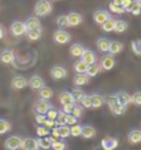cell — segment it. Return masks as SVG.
Wrapping results in <instances>:
<instances>
[{
  "label": "cell",
  "mask_w": 141,
  "mask_h": 150,
  "mask_svg": "<svg viewBox=\"0 0 141 150\" xmlns=\"http://www.w3.org/2000/svg\"><path fill=\"white\" fill-rule=\"evenodd\" d=\"M108 18H110V14L107 13L105 10H97V11L93 13V21H95L96 23H99V25L105 22Z\"/></svg>",
  "instance_id": "15"
},
{
  "label": "cell",
  "mask_w": 141,
  "mask_h": 150,
  "mask_svg": "<svg viewBox=\"0 0 141 150\" xmlns=\"http://www.w3.org/2000/svg\"><path fill=\"white\" fill-rule=\"evenodd\" d=\"M91 102L92 108H101L104 105V98L100 94H93V95H91Z\"/></svg>",
  "instance_id": "30"
},
{
  "label": "cell",
  "mask_w": 141,
  "mask_h": 150,
  "mask_svg": "<svg viewBox=\"0 0 141 150\" xmlns=\"http://www.w3.org/2000/svg\"><path fill=\"white\" fill-rule=\"evenodd\" d=\"M84 50H85L84 46L80 44V43H74V44L70 46V54H71V57H74V58H81Z\"/></svg>",
  "instance_id": "19"
},
{
  "label": "cell",
  "mask_w": 141,
  "mask_h": 150,
  "mask_svg": "<svg viewBox=\"0 0 141 150\" xmlns=\"http://www.w3.org/2000/svg\"><path fill=\"white\" fill-rule=\"evenodd\" d=\"M81 102V105L84 106V108H87V109H89V108H92V102H91V95H84L82 96V99L80 100Z\"/></svg>",
  "instance_id": "46"
},
{
  "label": "cell",
  "mask_w": 141,
  "mask_h": 150,
  "mask_svg": "<svg viewBox=\"0 0 141 150\" xmlns=\"http://www.w3.org/2000/svg\"><path fill=\"white\" fill-rule=\"evenodd\" d=\"M55 141L54 137H43L40 139H37V143H38V147L44 150H48L51 149V145H52V142Z\"/></svg>",
  "instance_id": "18"
},
{
  "label": "cell",
  "mask_w": 141,
  "mask_h": 150,
  "mask_svg": "<svg viewBox=\"0 0 141 150\" xmlns=\"http://www.w3.org/2000/svg\"><path fill=\"white\" fill-rule=\"evenodd\" d=\"M36 132H37V135H38L40 138L48 137V134H50V128H47L45 125H40V127H37Z\"/></svg>",
  "instance_id": "43"
},
{
  "label": "cell",
  "mask_w": 141,
  "mask_h": 150,
  "mask_svg": "<svg viewBox=\"0 0 141 150\" xmlns=\"http://www.w3.org/2000/svg\"><path fill=\"white\" fill-rule=\"evenodd\" d=\"M45 120H47V116H45V114H37V116H36V121L40 124V125H44Z\"/></svg>",
  "instance_id": "52"
},
{
  "label": "cell",
  "mask_w": 141,
  "mask_h": 150,
  "mask_svg": "<svg viewBox=\"0 0 141 150\" xmlns=\"http://www.w3.org/2000/svg\"><path fill=\"white\" fill-rule=\"evenodd\" d=\"M55 123H56V125H63V124H66V113L58 112V116L55 118Z\"/></svg>",
  "instance_id": "44"
},
{
  "label": "cell",
  "mask_w": 141,
  "mask_h": 150,
  "mask_svg": "<svg viewBox=\"0 0 141 150\" xmlns=\"http://www.w3.org/2000/svg\"><path fill=\"white\" fill-rule=\"evenodd\" d=\"M77 120L78 118L74 117L71 113L66 114V124H67V125H74V124H77Z\"/></svg>",
  "instance_id": "48"
},
{
  "label": "cell",
  "mask_w": 141,
  "mask_h": 150,
  "mask_svg": "<svg viewBox=\"0 0 141 150\" xmlns=\"http://www.w3.org/2000/svg\"><path fill=\"white\" fill-rule=\"evenodd\" d=\"M15 59V54L13 50H3L0 52V62L4 65H10L14 62Z\"/></svg>",
  "instance_id": "8"
},
{
  "label": "cell",
  "mask_w": 141,
  "mask_h": 150,
  "mask_svg": "<svg viewBox=\"0 0 141 150\" xmlns=\"http://www.w3.org/2000/svg\"><path fill=\"white\" fill-rule=\"evenodd\" d=\"M11 129V124L7 121V120H3L0 118V135H3L6 132H8Z\"/></svg>",
  "instance_id": "38"
},
{
  "label": "cell",
  "mask_w": 141,
  "mask_h": 150,
  "mask_svg": "<svg viewBox=\"0 0 141 150\" xmlns=\"http://www.w3.org/2000/svg\"><path fill=\"white\" fill-rule=\"evenodd\" d=\"M84 139H92L96 137V128H93L92 125H82V135Z\"/></svg>",
  "instance_id": "22"
},
{
  "label": "cell",
  "mask_w": 141,
  "mask_h": 150,
  "mask_svg": "<svg viewBox=\"0 0 141 150\" xmlns=\"http://www.w3.org/2000/svg\"><path fill=\"white\" fill-rule=\"evenodd\" d=\"M56 25L59 26V29L67 28V26H68V22H67V15H59V17L56 18Z\"/></svg>",
  "instance_id": "39"
},
{
  "label": "cell",
  "mask_w": 141,
  "mask_h": 150,
  "mask_svg": "<svg viewBox=\"0 0 141 150\" xmlns=\"http://www.w3.org/2000/svg\"><path fill=\"white\" fill-rule=\"evenodd\" d=\"M119 145V141L117 138L112 137H105L104 139H101L100 146L103 147V150H115Z\"/></svg>",
  "instance_id": "6"
},
{
  "label": "cell",
  "mask_w": 141,
  "mask_h": 150,
  "mask_svg": "<svg viewBox=\"0 0 141 150\" xmlns=\"http://www.w3.org/2000/svg\"><path fill=\"white\" fill-rule=\"evenodd\" d=\"M123 50V44L121 43V41H110V48H108V52L111 55H117L119 54V52H122Z\"/></svg>",
  "instance_id": "21"
},
{
  "label": "cell",
  "mask_w": 141,
  "mask_h": 150,
  "mask_svg": "<svg viewBox=\"0 0 141 150\" xmlns=\"http://www.w3.org/2000/svg\"><path fill=\"white\" fill-rule=\"evenodd\" d=\"M132 103L136 106H141V91H136L132 95Z\"/></svg>",
  "instance_id": "45"
},
{
  "label": "cell",
  "mask_w": 141,
  "mask_h": 150,
  "mask_svg": "<svg viewBox=\"0 0 141 150\" xmlns=\"http://www.w3.org/2000/svg\"><path fill=\"white\" fill-rule=\"evenodd\" d=\"M82 135V125L80 124H74L70 127V137H81Z\"/></svg>",
  "instance_id": "35"
},
{
  "label": "cell",
  "mask_w": 141,
  "mask_h": 150,
  "mask_svg": "<svg viewBox=\"0 0 141 150\" xmlns=\"http://www.w3.org/2000/svg\"><path fill=\"white\" fill-rule=\"evenodd\" d=\"M74 106L75 105L74 103H66V105H63V113H66V114H68V113H71L73 112V109H74Z\"/></svg>",
  "instance_id": "49"
},
{
  "label": "cell",
  "mask_w": 141,
  "mask_h": 150,
  "mask_svg": "<svg viewBox=\"0 0 141 150\" xmlns=\"http://www.w3.org/2000/svg\"><path fill=\"white\" fill-rule=\"evenodd\" d=\"M4 36H6V29L3 25H0V40H1Z\"/></svg>",
  "instance_id": "55"
},
{
  "label": "cell",
  "mask_w": 141,
  "mask_h": 150,
  "mask_svg": "<svg viewBox=\"0 0 141 150\" xmlns=\"http://www.w3.org/2000/svg\"><path fill=\"white\" fill-rule=\"evenodd\" d=\"M129 142L132 145H137L141 142V129H132L129 132Z\"/></svg>",
  "instance_id": "25"
},
{
  "label": "cell",
  "mask_w": 141,
  "mask_h": 150,
  "mask_svg": "<svg viewBox=\"0 0 141 150\" xmlns=\"http://www.w3.org/2000/svg\"><path fill=\"white\" fill-rule=\"evenodd\" d=\"M59 128V138H68L70 137V127L67 124H63V125H58Z\"/></svg>",
  "instance_id": "36"
},
{
  "label": "cell",
  "mask_w": 141,
  "mask_h": 150,
  "mask_svg": "<svg viewBox=\"0 0 141 150\" xmlns=\"http://www.w3.org/2000/svg\"><path fill=\"white\" fill-rule=\"evenodd\" d=\"M96 46H97V50L100 51V52H108L110 40L105 39V37H100V39H97V41H96Z\"/></svg>",
  "instance_id": "24"
},
{
  "label": "cell",
  "mask_w": 141,
  "mask_h": 150,
  "mask_svg": "<svg viewBox=\"0 0 141 150\" xmlns=\"http://www.w3.org/2000/svg\"><path fill=\"white\" fill-rule=\"evenodd\" d=\"M52 11V4L50 0H38L34 6V14L36 17H47Z\"/></svg>",
  "instance_id": "2"
},
{
  "label": "cell",
  "mask_w": 141,
  "mask_h": 150,
  "mask_svg": "<svg viewBox=\"0 0 141 150\" xmlns=\"http://www.w3.org/2000/svg\"><path fill=\"white\" fill-rule=\"evenodd\" d=\"M50 108H51V103L45 99H38L34 103V110L37 112V114H45Z\"/></svg>",
  "instance_id": "9"
},
{
  "label": "cell",
  "mask_w": 141,
  "mask_h": 150,
  "mask_svg": "<svg viewBox=\"0 0 141 150\" xmlns=\"http://www.w3.org/2000/svg\"><path fill=\"white\" fill-rule=\"evenodd\" d=\"M101 68H100V65H97L95 62V64H91V65H88L87 66V74L89 76V77H95V76H97L99 73H100Z\"/></svg>",
  "instance_id": "26"
},
{
  "label": "cell",
  "mask_w": 141,
  "mask_h": 150,
  "mask_svg": "<svg viewBox=\"0 0 141 150\" xmlns=\"http://www.w3.org/2000/svg\"><path fill=\"white\" fill-rule=\"evenodd\" d=\"M71 114H73L74 117H81V114H82V108L81 106H74V109L73 112H71Z\"/></svg>",
  "instance_id": "50"
},
{
  "label": "cell",
  "mask_w": 141,
  "mask_h": 150,
  "mask_svg": "<svg viewBox=\"0 0 141 150\" xmlns=\"http://www.w3.org/2000/svg\"><path fill=\"white\" fill-rule=\"evenodd\" d=\"M67 76V70L62 66H54L51 69V77L55 79V80H62Z\"/></svg>",
  "instance_id": "13"
},
{
  "label": "cell",
  "mask_w": 141,
  "mask_h": 150,
  "mask_svg": "<svg viewBox=\"0 0 141 150\" xmlns=\"http://www.w3.org/2000/svg\"><path fill=\"white\" fill-rule=\"evenodd\" d=\"M51 147H52L54 150H66L67 145H66V143H64L63 141H58V139H55V141L52 142Z\"/></svg>",
  "instance_id": "42"
},
{
  "label": "cell",
  "mask_w": 141,
  "mask_h": 150,
  "mask_svg": "<svg viewBox=\"0 0 141 150\" xmlns=\"http://www.w3.org/2000/svg\"><path fill=\"white\" fill-rule=\"evenodd\" d=\"M104 102H107L111 113L115 114V116H122V114H125V112H126V106H123L122 103H119L115 94L114 95H108L104 99Z\"/></svg>",
  "instance_id": "1"
},
{
  "label": "cell",
  "mask_w": 141,
  "mask_h": 150,
  "mask_svg": "<svg viewBox=\"0 0 141 150\" xmlns=\"http://www.w3.org/2000/svg\"><path fill=\"white\" fill-rule=\"evenodd\" d=\"M10 30H11V33H13L14 36L19 37V36H22V35H26L27 28H26V25H25V22H22V21H14V22L11 23Z\"/></svg>",
  "instance_id": "4"
},
{
  "label": "cell",
  "mask_w": 141,
  "mask_h": 150,
  "mask_svg": "<svg viewBox=\"0 0 141 150\" xmlns=\"http://www.w3.org/2000/svg\"><path fill=\"white\" fill-rule=\"evenodd\" d=\"M25 25H26L27 30H29V29H36V28H40V19L37 18V17H29V18L26 19Z\"/></svg>",
  "instance_id": "31"
},
{
  "label": "cell",
  "mask_w": 141,
  "mask_h": 150,
  "mask_svg": "<svg viewBox=\"0 0 141 150\" xmlns=\"http://www.w3.org/2000/svg\"><path fill=\"white\" fill-rule=\"evenodd\" d=\"M43 35V30H41V28H36V29H29L26 32V36H27V40L30 41H37L38 39L41 37Z\"/></svg>",
  "instance_id": "23"
},
{
  "label": "cell",
  "mask_w": 141,
  "mask_h": 150,
  "mask_svg": "<svg viewBox=\"0 0 141 150\" xmlns=\"http://www.w3.org/2000/svg\"><path fill=\"white\" fill-rule=\"evenodd\" d=\"M22 146V138H19L18 135H13L6 139L4 147L6 150H18Z\"/></svg>",
  "instance_id": "3"
},
{
  "label": "cell",
  "mask_w": 141,
  "mask_h": 150,
  "mask_svg": "<svg viewBox=\"0 0 141 150\" xmlns=\"http://www.w3.org/2000/svg\"><path fill=\"white\" fill-rule=\"evenodd\" d=\"M67 22L68 26H78L82 22V15L77 11H71L67 14Z\"/></svg>",
  "instance_id": "10"
},
{
  "label": "cell",
  "mask_w": 141,
  "mask_h": 150,
  "mask_svg": "<svg viewBox=\"0 0 141 150\" xmlns=\"http://www.w3.org/2000/svg\"><path fill=\"white\" fill-rule=\"evenodd\" d=\"M108 8L111 13H114V14H125L126 13V10L123 8L122 6H117V4H114L112 1L108 4Z\"/></svg>",
  "instance_id": "37"
},
{
  "label": "cell",
  "mask_w": 141,
  "mask_h": 150,
  "mask_svg": "<svg viewBox=\"0 0 141 150\" xmlns=\"http://www.w3.org/2000/svg\"><path fill=\"white\" fill-rule=\"evenodd\" d=\"M22 150H38V143H37V139L34 138H26V139H22V146H21Z\"/></svg>",
  "instance_id": "11"
},
{
  "label": "cell",
  "mask_w": 141,
  "mask_h": 150,
  "mask_svg": "<svg viewBox=\"0 0 141 150\" xmlns=\"http://www.w3.org/2000/svg\"><path fill=\"white\" fill-rule=\"evenodd\" d=\"M52 137H54L55 139H58V138H59V128H58V125L52 128Z\"/></svg>",
  "instance_id": "54"
},
{
  "label": "cell",
  "mask_w": 141,
  "mask_h": 150,
  "mask_svg": "<svg viewBox=\"0 0 141 150\" xmlns=\"http://www.w3.org/2000/svg\"><path fill=\"white\" fill-rule=\"evenodd\" d=\"M71 36H70V33L63 30V29H58L56 32L54 33V40L58 43V44H67L68 41H70Z\"/></svg>",
  "instance_id": "5"
},
{
  "label": "cell",
  "mask_w": 141,
  "mask_h": 150,
  "mask_svg": "<svg viewBox=\"0 0 141 150\" xmlns=\"http://www.w3.org/2000/svg\"><path fill=\"white\" fill-rule=\"evenodd\" d=\"M112 3H114V4H117V6H121V4H122V0H112Z\"/></svg>",
  "instance_id": "56"
},
{
  "label": "cell",
  "mask_w": 141,
  "mask_h": 150,
  "mask_svg": "<svg viewBox=\"0 0 141 150\" xmlns=\"http://www.w3.org/2000/svg\"><path fill=\"white\" fill-rule=\"evenodd\" d=\"M132 50L136 55H140L141 57V39L132 41Z\"/></svg>",
  "instance_id": "41"
},
{
  "label": "cell",
  "mask_w": 141,
  "mask_h": 150,
  "mask_svg": "<svg viewBox=\"0 0 141 150\" xmlns=\"http://www.w3.org/2000/svg\"><path fill=\"white\" fill-rule=\"evenodd\" d=\"M44 125H45L47 128H54L55 125H56V123H55V120H50V118H47L45 120V123H44Z\"/></svg>",
  "instance_id": "53"
},
{
  "label": "cell",
  "mask_w": 141,
  "mask_h": 150,
  "mask_svg": "<svg viewBox=\"0 0 141 150\" xmlns=\"http://www.w3.org/2000/svg\"><path fill=\"white\" fill-rule=\"evenodd\" d=\"M29 81V86H30V88L32 90H40V88H43L44 87V80H43V77L41 76H38V74H34V76H32L30 77V80H27Z\"/></svg>",
  "instance_id": "14"
},
{
  "label": "cell",
  "mask_w": 141,
  "mask_h": 150,
  "mask_svg": "<svg viewBox=\"0 0 141 150\" xmlns=\"http://www.w3.org/2000/svg\"><path fill=\"white\" fill-rule=\"evenodd\" d=\"M87 66L88 65L82 59H78L77 62L74 64V70H75V73H85L87 72Z\"/></svg>",
  "instance_id": "33"
},
{
  "label": "cell",
  "mask_w": 141,
  "mask_h": 150,
  "mask_svg": "<svg viewBox=\"0 0 141 150\" xmlns=\"http://www.w3.org/2000/svg\"><path fill=\"white\" fill-rule=\"evenodd\" d=\"M38 95H40V99H51L52 98V95H54V91H52V88H50V87H43V88H40L38 90Z\"/></svg>",
  "instance_id": "28"
},
{
  "label": "cell",
  "mask_w": 141,
  "mask_h": 150,
  "mask_svg": "<svg viewBox=\"0 0 141 150\" xmlns=\"http://www.w3.org/2000/svg\"><path fill=\"white\" fill-rule=\"evenodd\" d=\"M115 22H117V21H115L114 18H111V17H110V18L107 19L105 22L101 23V29H103L104 32H107V33L114 32V29H115Z\"/></svg>",
  "instance_id": "29"
},
{
  "label": "cell",
  "mask_w": 141,
  "mask_h": 150,
  "mask_svg": "<svg viewBox=\"0 0 141 150\" xmlns=\"http://www.w3.org/2000/svg\"><path fill=\"white\" fill-rule=\"evenodd\" d=\"M71 94H73V98H74V102H80V100L82 99V96L85 95V92L82 91L81 88H73V91H71Z\"/></svg>",
  "instance_id": "40"
},
{
  "label": "cell",
  "mask_w": 141,
  "mask_h": 150,
  "mask_svg": "<svg viewBox=\"0 0 141 150\" xmlns=\"http://www.w3.org/2000/svg\"><path fill=\"white\" fill-rule=\"evenodd\" d=\"M115 95H117L118 102L122 103L123 106H129V105L132 103V95H129L126 91H119L118 94H115Z\"/></svg>",
  "instance_id": "17"
},
{
  "label": "cell",
  "mask_w": 141,
  "mask_h": 150,
  "mask_svg": "<svg viewBox=\"0 0 141 150\" xmlns=\"http://www.w3.org/2000/svg\"><path fill=\"white\" fill-rule=\"evenodd\" d=\"M89 80H91V77L88 76L87 73H77L75 77H74V84L77 87L87 86V84H89Z\"/></svg>",
  "instance_id": "16"
},
{
  "label": "cell",
  "mask_w": 141,
  "mask_h": 150,
  "mask_svg": "<svg viewBox=\"0 0 141 150\" xmlns=\"http://www.w3.org/2000/svg\"><path fill=\"white\" fill-rule=\"evenodd\" d=\"M45 116H47V118H50V120H55L56 116H58V110L55 109V108H50L48 112L45 113Z\"/></svg>",
  "instance_id": "47"
},
{
  "label": "cell",
  "mask_w": 141,
  "mask_h": 150,
  "mask_svg": "<svg viewBox=\"0 0 141 150\" xmlns=\"http://www.w3.org/2000/svg\"><path fill=\"white\" fill-rule=\"evenodd\" d=\"M129 13H132L133 15H140L141 13V0H134L132 7L129 10Z\"/></svg>",
  "instance_id": "34"
},
{
  "label": "cell",
  "mask_w": 141,
  "mask_h": 150,
  "mask_svg": "<svg viewBox=\"0 0 141 150\" xmlns=\"http://www.w3.org/2000/svg\"><path fill=\"white\" fill-rule=\"evenodd\" d=\"M114 66H115L114 55L107 54V55H104V57L100 59V68L103 69V70H111Z\"/></svg>",
  "instance_id": "7"
},
{
  "label": "cell",
  "mask_w": 141,
  "mask_h": 150,
  "mask_svg": "<svg viewBox=\"0 0 141 150\" xmlns=\"http://www.w3.org/2000/svg\"><path fill=\"white\" fill-rule=\"evenodd\" d=\"M11 86H13L14 90H23L25 87L29 86V81L23 76H15L11 81Z\"/></svg>",
  "instance_id": "12"
},
{
  "label": "cell",
  "mask_w": 141,
  "mask_h": 150,
  "mask_svg": "<svg viewBox=\"0 0 141 150\" xmlns=\"http://www.w3.org/2000/svg\"><path fill=\"white\" fill-rule=\"evenodd\" d=\"M81 59L87 65H91V64H95L96 62V55H95V52L91 50H84V52H82V55H81Z\"/></svg>",
  "instance_id": "20"
},
{
  "label": "cell",
  "mask_w": 141,
  "mask_h": 150,
  "mask_svg": "<svg viewBox=\"0 0 141 150\" xmlns=\"http://www.w3.org/2000/svg\"><path fill=\"white\" fill-rule=\"evenodd\" d=\"M59 102L62 105H66V103H75L74 102V98H73V94L68 91H63L60 92L59 95Z\"/></svg>",
  "instance_id": "27"
},
{
  "label": "cell",
  "mask_w": 141,
  "mask_h": 150,
  "mask_svg": "<svg viewBox=\"0 0 141 150\" xmlns=\"http://www.w3.org/2000/svg\"><path fill=\"white\" fill-rule=\"evenodd\" d=\"M128 22L126 21H123V19H119V21H117L115 22V29H114V32L117 33H125L126 30H128Z\"/></svg>",
  "instance_id": "32"
},
{
  "label": "cell",
  "mask_w": 141,
  "mask_h": 150,
  "mask_svg": "<svg viewBox=\"0 0 141 150\" xmlns=\"http://www.w3.org/2000/svg\"><path fill=\"white\" fill-rule=\"evenodd\" d=\"M133 1H134V0H122V7L125 10H126V11H129V10H130V7H132V4H133Z\"/></svg>",
  "instance_id": "51"
}]
</instances>
